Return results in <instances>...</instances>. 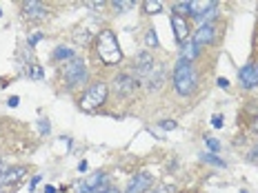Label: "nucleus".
Instances as JSON below:
<instances>
[{
	"label": "nucleus",
	"instance_id": "obj_35",
	"mask_svg": "<svg viewBox=\"0 0 258 193\" xmlns=\"http://www.w3.org/2000/svg\"><path fill=\"white\" fill-rule=\"evenodd\" d=\"M185 193H196V191H185Z\"/></svg>",
	"mask_w": 258,
	"mask_h": 193
},
{
	"label": "nucleus",
	"instance_id": "obj_23",
	"mask_svg": "<svg viewBox=\"0 0 258 193\" xmlns=\"http://www.w3.org/2000/svg\"><path fill=\"white\" fill-rule=\"evenodd\" d=\"M207 147H209V151H214V153H218V149H220V142L216 140V138H207Z\"/></svg>",
	"mask_w": 258,
	"mask_h": 193
},
{
	"label": "nucleus",
	"instance_id": "obj_7",
	"mask_svg": "<svg viewBox=\"0 0 258 193\" xmlns=\"http://www.w3.org/2000/svg\"><path fill=\"white\" fill-rule=\"evenodd\" d=\"M238 82L243 84L245 89H254L258 87V64H245L238 73Z\"/></svg>",
	"mask_w": 258,
	"mask_h": 193
},
{
	"label": "nucleus",
	"instance_id": "obj_5",
	"mask_svg": "<svg viewBox=\"0 0 258 193\" xmlns=\"http://www.w3.org/2000/svg\"><path fill=\"white\" fill-rule=\"evenodd\" d=\"M154 58H152V53H147V51H143V53H138L136 56V60H134V76H136V80H143L145 82V78L149 76V71L154 69Z\"/></svg>",
	"mask_w": 258,
	"mask_h": 193
},
{
	"label": "nucleus",
	"instance_id": "obj_34",
	"mask_svg": "<svg viewBox=\"0 0 258 193\" xmlns=\"http://www.w3.org/2000/svg\"><path fill=\"white\" fill-rule=\"evenodd\" d=\"M0 193H7V189H5V186H0Z\"/></svg>",
	"mask_w": 258,
	"mask_h": 193
},
{
	"label": "nucleus",
	"instance_id": "obj_15",
	"mask_svg": "<svg viewBox=\"0 0 258 193\" xmlns=\"http://www.w3.org/2000/svg\"><path fill=\"white\" fill-rule=\"evenodd\" d=\"M180 53H182V60H187L191 64V60L198 56V45H194V40H185V42H180Z\"/></svg>",
	"mask_w": 258,
	"mask_h": 193
},
{
	"label": "nucleus",
	"instance_id": "obj_18",
	"mask_svg": "<svg viewBox=\"0 0 258 193\" xmlns=\"http://www.w3.org/2000/svg\"><path fill=\"white\" fill-rule=\"evenodd\" d=\"M27 76H29L31 80H42V78H45V71H42L40 64L29 62V64H27Z\"/></svg>",
	"mask_w": 258,
	"mask_h": 193
},
{
	"label": "nucleus",
	"instance_id": "obj_27",
	"mask_svg": "<svg viewBox=\"0 0 258 193\" xmlns=\"http://www.w3.org/2000/svg\"><path fill=\"white\" fill-rule=\"evenodd\" d=\"M40 38H42V31H34V34L29 36V45H36Z\"/></svg>",
	"mask_w": 258,
	"mask_h": 193
},
{
	"label": "nucleus",
	"instance_id": "obj_10",
	"mask_svg": "<svg viewBox=\"0 0 258 193\" xmlns=\"http://www.w3.org/2000/svg\"><path fill=\"white\" fill-rule=\"evenodd\" d=\"M214 38H216V31H214V25H207V27H198L194 31V45H212Z\"/></svg>",
	"mask_w": 258,
	"mask_h": 193
},
{
	"label": "nucleus",
	"instance_id": "obj_25",
	"mask_svg": "<svg viewBox=\"0 0 258 193\" xmlns=\"http://www.w3.org/2000/svg\"><path fill=\"white\" fill-rule=\"evenodd\" d=\"M111 7H116L118 12H125V9H132L134 3H111Z\"/></svg>",
	"mask_w": 258,
	"mask_h": 193
},
{
	"label": "nucleus",
	"instance_id": "obj_26",
	"mask_svg": "<svg viewBox=\"0 0 258 193\" xmlns=\"http://www.w3.org/2000/svg\"><path fill=\"white\" fill-rule=\"evenodd\" d=\"M176 127H178V125H176L174 120H163V122H160V129H167V131H174Z\"/></svg>",
	"mask_w": 258,
	"mask_h": 193
},
{
	"label": "nucleus",
	"instance_id": "obj_17",
	"mask_svg": "<svg viewBox=\"0 0 258 193\" xmlns=\"http://www.w3.org/2000/svg\"><path fill=\"white\" fill-rule=\"evenodd\" d=\"M171 9H174V16H178V18L191 16V3H174Z\"/></svg>",
	"mask_w": 258,
	"mask_h": 193
},
{
	"label": "nucleus",
	"instance_id": "obj_19",
	"mask_svg": "<svg viewBox=\"0 0 258 193\" xmlns=\"http://www.w3.org/2000/svg\"><path fill=\"white\" fill-rule=\"evenodd\" d=\"M160 9H163V3H158V0H147L145 3V12L147 14H158Z\"/></svg>",
	"mask_w": 258,
	"mask_h": 193
},
{
	"label": "nucleus",
	"instance_id": "obj_16",
	"mask_svg": "<svg viewBox=\"0 0 258 193\" xmlns=\"http://www.w3.org/2000/svg\"><path fill=\"white\" fill-rule=\"evenodd\" d=\"M72 58H76V51H74L72 47H56V49H53V60L67 62V60H72Z\"/></svg>",
	"mask_w": 258,
	"mask_h": 193
},
{
	"label": "nucleus",
	"instance_id": "obj_8",
	"mask_svg": "<svg viewBox=\"0 0 258 193\" xmlns=\"http://www.w3.org/2000/svg\"><path fill=\"white\" fill-rule=\"evenodd\" d=\"M149 186H152V175L141 171V173H136L132 180H129L125 193H147Z\"/></svg>",
	"mask_w": 258,
	"mask_h": 193
},
{
	"label": "nucleus",
	"instance_id": "obj_9",
	"mask_svg": "<svg viewBox=\"0 0 258 193\" xmlns=\"http://www.w3.org/2000/svg\"><path fill=\"white\" fill-rule=\"evenodd\" d=\"M27 175V169L25 167H9L5 171L3 175H0V186H16L18 182H23V178Z\"/></svg>",
	"mask_w": 258,
	"mask_h": 193
},
{
	"label": "nucleus",
	"instance_id": "obj_33",
	"mask_svg": "<svg viewBox=\"0 0 258 193\" xmlns=\"http://www.w3.org/2000/svg\"><path fill=\"white\" fill-rule=\"evenodd\" d=\"M45 191H47V193H56V189H53V186H47Z\"/></svg>",
	"mask_w": 258,
	"mask_h": 193
},
{
	"label": "nucleus",
	"instance_id": "obj_30",
	"mask_svg": "<svg viewBox=\"0 0 258 193\" xmlns=\"http://www.w3.org/2000/svg\"><path fill=\"white\" fill-rule=\"evenodd\" d=\"M7 169H9V167H7V164H5V160L0 158V175H3V173H5V171H7Z\"/></svg>",
	"mask_w": 258,
	"mask_h": 193
},
{
	"label": "nucleus",
	"instance_id": "obj_22",
	"mask_svg": "<svg viewBox=\"0 0 258 193\" xmlns=\"http://www.w3.org/2000/svg\"><path fill=\"white\" fill-rule=\"evenodd\" d=\"M203 162H212V164H218V167H225V162L220 158H216V155H209V153H203L201 155Z\"/></svg>",
	"mask_w": 258,
	"mask_h": 193
},
{
	"label": "nucleus",
	"instance_id": "obj_12",
	"mask_svg": "<svg viewBox=\"0 0 258 193\" xmlns=\"http://www.w3.org/2000/svg\"><path fill=\"white\" fill-rule=\"evenodd\" d=\"M145 82H147L149 89H160V84L165 82V67H163V64L156 62L154 69L149 71V76L145 78Z\"/></svg>",
	"mask_w": 258,
	"mask_h": 193
},
{
	"label": "nucleus",
	"instance_id": "obj_2",
	"mask_svg": "<svg viewBox=\"0 0 258 193\" xmlns=\"http://www.w3.org/2000/svg\"><path fill=\"white\" fill-rule=\"evenodd\" d=\"M196 82H198L196 71L191 69L189 62L180 58L174 69V87L178 91V95H191L194 89H196Z\"/></svg>",
	"mask_w": 258,
	"mask_h": 193
},
{
	"label": "nucleus",
	"instance_id": "obj_31",
	"mask_svg": "<svg viewBox=\"0 0 258 193\" xmlns=\"http://www.w3.org/2000/svg\"><path fill=\"white\" fill-rule=\"evenodd\" d=\"M103 193H120V191H118V189H116V186H107V189H105Z\"/></svg>",
	"mask_w": 258,
	"mask_h": 193
},
{
	"label": "nucleus",
	"instance_id": "obj_21",
	"mask_svg": "<svg viewBox=\"0 0 258 193\" xmlns=\"http://www.w3.org/2000/svg\"><path fill=\"white\" fill-rule=\"evenodd\" d=\"M145 45L147 47H158V38H156L154 29H147V34H145Z\"/></svg>",
	"mask_w": 258,
	"mask_h": 193
},
{
	"label": "nucleus",
	"instance_id": "obj_3",
	"mask_svg": "<svg viewBox=\"0 0 258 193\" xmlns=\"http://www.w3.org/2000/svg\"><path fill=\"white\" fill-rule=\"evenodd\" d=\"M107 93H109V89H107L105 82H94L83 93V98H80V109H83V111L100 109V107L105 105V100H107Z\"/></svg>",
	"mask_w": 258,
	"mask_h": 193
},
{
	"label": "nucleus",
	"instance_id": "obj_32",
	"mask_svg": "<svg viewBox=\"0 0 258 193\" xmlns=\"http://www.w3.org/2000/svg\"><path fill=\"white\" fill-rule=\"evenodd\" d=\"M18 105V98H9V107H16Z\"/></svg>",
	"mask_w": 258,
	"mask_h": 193
},
{
	"label": "nucleus",
	"instance_id": "obj_24",
	"mask_svg": "<svg viewBox=\"0 0 258 193\" xmlns=\"http://www.w3.org/2000/svg\"><path fill=\"white\" fill-rule=\"evenodd\" d=\"M40 133L42 136H47V133H49V120H47V118H40Z\"/></svg>",
	"mask_w": 258,
	"mask_h": 193
},
{
	"label": "nucleus",
	"instance_id": "obj_1",
	"mask_svg": "<svg viewBox=\"0 0 258 193\" xmlns=\"http://www.w3.org/2000/svg\"><path fill=\"white\" fill-rule=\"evenodd\" d=\"M96 53H98V58L105 64H118L122 60V51L118 47V40L109 29L98 34V38H96Z\"/></svg>",
	"mask_w": 258,
	"mask_h": 193
},
{
	"label": "nucleus",
	"instance_id": "obj_13",
	"mask_svg": "<svg viewBox=\"0 0 258 193\" xmlns=\"http://www.w3.org/2000/svg\"><path fill=\"white\" fill-rule=\"evenodd\" d=\"M171 27H174V36L178 42H185L187 40V34H189V27H187L185 18H178V16H174L171 18Z\"/></svg>",
	"mask_w": 258,
	"mask_h": 193
},
{
	"label": "nucleus",
	"instance_id": "obj_20",
	"mask_svg": "<svg viewBox=\"0 0 258 193\" xmlns=\"http://www.w3.org/2000/svg\"><path fill=\"white\" fill-rule=\"evenodd\" d=\"M154 193H176V186L169 184V182H163V184H156Z\"/></svg>",
	"mask_w": 258,
	"mask_h": 193
},
{
	"label": "nucleus",
	"instance_id": "obj_6",
	"mask_svg": "<svg viewBox=\"0 0 258 193\" xmlns=\"http://www.w3.org/2000/svg\"><path fill=\"white\" fill-rule=\"evenodd\" d=\"M136 84H138V80L134 73H118L116 80H114V91L120 95V98H127V95L136 89Z\"/></svg>",
	"mask_w": 258,
	"mask_h": 193
},
{
	"label": "nucleus",
	"instance_id": "obj_29",
	"mask_svg": "<svg viewBox=\"0 0 258 193\" xmlns=\"http://www.w3.org/2000/svg\"><path fill=\"white\" fill-rule=\"evenodd\" d=\"M212 125L220 129V127H223V118H220V116H216V118H212Z\"/></svg>",
	"mask_w": 258,
	"mask_h": 193
},
{
	"label": "nucleus",
	"instance_id": "obj_14",
	"mask_svg": "<svg viewBox=\"0 0 258 193\" xmlns=\"http://www.w3.org/2000/svg\"><path fill=\"white\" fill-rule=\"evenodd\" d=\"M218 16V3H212L209 7L198 16V27H207V25H214V18Z\"/></svg>",
	"mask_w": 258,
	"mask_h": 193
},
{
	"label": "nucleus",
	"instance_id": "obj_4",
	"mask_svg": "<svg viewBox=\"0 0 258 193\" xmlns=\"http://www.w3.org/2000/svg\"><path fill=\"white\" fill-rule=\"evenodd\" d=\"M60 76L69 87H76V84H83L87 80V67L80 58H72V60L60 64Z\"/></svg>",
	"mask_w": 258,
	"mask_h": 193
},
{
	"label": "nucleus",
	"instance_id": "obj_28",
	"mask_svg": "<svg viewBox=\"0 0 258 193\" xmlns=\"http://www.w3.org/2000/svg\"><path fill=\"white\" fill-rule=\"evenodd\" d=\"M249 129H251V131H254V133H258V114H254V118H251Z\"/></svg>",
	"mask_w": 258,
	"mask_h": 193
},
{
	"label": "nucleus",
	"instance_id": "obj_11",
	"mask_svg": "<svg viewBox=\"0 0 258 193\" xmlns=\"http://www.w3.org/2000/svg\"><path fill=\"white\" fill-rule=\"evenodd\" d=\"M20 7H23V14L27 16V18H31V20H40L42 16H45V5L36 3V0H25Z\"/></svg>",
	"mask_w": 258,
	"mask_h": 193
}]
</instances>
